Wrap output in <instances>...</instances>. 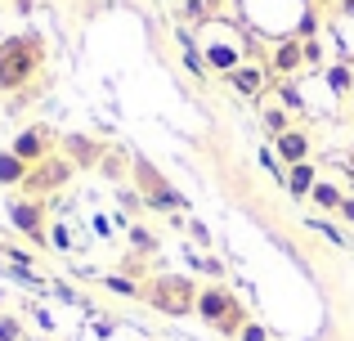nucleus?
<instances>
[{"label": "nucleus", "instance_id": "7ed1b4c3", "mask_svg": "<svg viewBox=\"0 0 354 341\" xmlns=\"http://www.w3.org/2000/svg\"><path fill=\"white\" fill-rule=\"evenodd\" d=\"M198 292H202V283L189 279V274H157V279L144 283V301L171 319L193 315L198 310Z\"/></svg>", "mask_w": 354, "mask_h": 341}, {"label": "nucleus", "instance_id": "a211bd4d", "mask_svg": "<svg viewBox=\"0 0 354 341\" xmlns=\"http://www.w3.org/2000/svg\"><path fill=\"white\" fill-rule=\"evenodd\" d=\"M130 252L135 256H153L157 252V234L144 229V225H130Z\"/></svg>", "mask_w": 354, "mask_h": 341}, {"label": "nucleus", "instance_id": "0eeeda50", "mask_svg": "<svg viewBox=\"0 0 354 341\" xmlns=\"http://www.w3.org/2000/svg\"><path fill=\"white\" fill-rule=\"evenodd\" d=\"M9 153H18V158L27 162V167H36L41 158H50V153H59V140H54V131L50 126H27V131H18L14 135V144H9Z\"/></svg>", "mask_w": 354, "mask_h": 341}, {"label": "nucleus", "instance_id": "39448f33", "mask_svg": "<svg viewBox=\"0 0 354 341\" xmlns=\"http://www.w3.org/2000/svg\"><path fill=\"white\" fill-rule=\"evenodd\" d=\"M77 175V167H72L63 153H50V158H41L32 171H27V180H23V198H50V193H59V189H68V180Z\"/></svg>", "mask_w": 354, "mask_h": 341}, {"label": "nucleus", "instance_id": "9d476101", "mask_svg": "<svg viewBox=\"0 0 354 341\" xmlns=\"http://www.w3.org/2000/svg\"><path fill=\"white\" fill-rule=\"evenodd\" d=\"M269 68H274L278 77H296V72L305 68V41H301V36H287V41H278L274 54H269Z\"/></svg>", "mask_w": 354, "mask_h": 341}, {"label": "nucleus", "instance_id": "f03ea898", "mask_svg": "<svg viewBox=\"0 0 354 341\" xmlns=\"http://www.w3.org/2000/svg\"><path fill=\"white\" fill-rule=\"evenodd\" d=\"M193 315L202 319V324L211 328V333H220V337H238L242 333V324H247V306L238 301V292L229 288V283H202V292H198V310Z\"/></svg>", "mask_w": 354, "mask_h": 341}, {"label": "nucleus", "instance_id": "f3484780", "mask_svg": "<svg viewBox=\"0 0 354 341\" xmlns=\"http://www.w3.org/2000/svg\"><path fill=\"white\" fill-rule=\"evenodd\" d=\"M108 292H117V297H130V301H144V283H135L130 274H108L104 283Z\"/></svg>", "mask_w": 354, "mask_h": 341}, {"label": "nucleus", "instance_id": "20e7f679", "mask_svg": "<svg viewBox=\"0 0 354 341\" xmlns=\"http://www.w3.org/2000/svg\"><path fill=\"white\" fill-rule=\"evenodd\" d=\"M130 180H135V193L144 198L148 211H189V202H184V193L175 189L171 180H166L162 171L153 167L148 158H130Z\"/></svg>", "mask_w": 354, "mask_h": 341}, {"label": "nucleus", "instance_id": "ddd939ff", "mask_svg": "<svg viewBox=\"0 0 354 341\" xmlns=\"http://www.w3.org/2000/svg\"><path fill=\"white\" fill-rule=\"evenodd\" d=\"M202 59H207V72H220V77L242 68V50L238 45H225V41H207L202 45Z\"/></svg>", "mask_w": 354, "mask_h": 341}, {"label": "nucleus", "instance_id": "f257e3e1", "mask_svg": "<svg viewBox=\"0 0 354 341\" xmlns=\"http://www.w3.org/2000/svg\"><path fill=\"white\" fill-rule=\"evenodd\" d=\"M45 68L41 36H5L0 41V95H23Z\"/></svg>", "mask_w": 354, "mask_h": 341}, {"label": "nucleus", "instance_id": "f8f14e48", "mask_svg": "<svg viewBox=\"0 0 354 341\" xmlns=\"http://www.w3.org/2000/svg\"><path fill=\"white\" fill-rule=\"evenodd\" d=\"M319 180H323V175H319L314 162H296V167L283 171V189L292 193L296 202H310V193H314V184H319Z\"/></svg>", "mask_w": 354, "mask_h": 341}, {"label": "nucleus", "instance_id": "b1692460", "mask_svg": "<svg viewBox=\"0 0 354 341\" xmlns=\"http://www.w3.org/2000/svg\"><path fill=\"white\" fill-rule=\"evenodd\" d=\"M5 261H14V265H32V252H23V247H5Z\"/></svg>", "mask_w": 354, "mask_h": 341}, {"label": "nucleus", "instance_id": "bb28decb", "mask_svg": "<svg viewBox=\"0 0 354 341\" xmlns=\"http://www.w3.org/2000/svg\"><path fill=\"white\" fill-rule=\"evenodd\" d=\"M301 5H310V0H301Z\"/></svg>", "mask_w": 354, "mask_h": 341}, {"label": "nucleus", "instance_id": "cd10ccee", "mask_svg": "<svg viewBox=\"0 0 354 341\" xmlns=\"http://www.w3.org/2000/svg\"><path fill=\"white\" fill-rule=\"evenodd\" d=\"M36 341H45V337H36Z\"/></svg>", "mask_w": 354, "mask_h": 341}, {"label": "nucleus", "instance_id": "393cba45", "mask_svg": "<svg viewBox=\"0 0 354 341\" xmlns=\"http://www.w3.org/2000/svg\"><path fill=\"white\" fill-rule=\"evenodd\" d=\"M341 220H346V225L354 229V193H346V202H341V211H337Z\"/></svg>", "mask_w": 354, "mask_h": 341}, {"label": "nucleus", "instance_id": "1a4fd4ad", "mask_svg": "<svg viewBox=\"0 0 354 341\" xmlns=\"http://www.w3.org/2000/svg\"><path fill=\"white\" fill-rule=\"evenodd\" d=\"M310 153H314V140H310V131H301V126H292V131H283L274 140V158L283 162V171L296 167V162H310Z\"/></svg>", "mask_w": 354, "mask_h": 341}, {"label": "nucleus", "instance_id": "6ab92c4d", "mask_svg": "<svg viewBox=\"0 0 354 341\" xmlns=\"http://www.w3.org/2000/svg\"><path fill=\"white\" fill-rule=\"evenodd\" d=\"M328 86H332V95H354V68H346V63L328 68Z\"/></svg>", "mask_w": 354, "mask_h": 341}, {"label": "nucleus", "instance_id": "5701e85b", "mask_svg": "<svg viewBox=\"0 0 354 341\" xmlns=\"http://www.w3.org/2000/svg\"><path fill=\"white\" fill-rule=\"evenodd\" d=\"M50 243H54V252H72V234L63 225H50Z\"/></svg>", "mask_w": 354, "mask_h": 341}, {"label": "nucleus", "instance_id": "dca6fc26", "mask_svg": "<svg viewBox=\"0 0 354 341\" xmlns=\"http://www.w3.org/2000/svg\"><path fill=\"white\" fill-rule=\"evenodd\" d=\"M260 126H265V135H269V140H278L283 131H292V108H283V104L265 108V113H260Z\"/></svg>", "mask_w": 354, "mask_h": 341}, {"label": "nucleus", "instance_id": "aec40b11", "mask_svg": "<svg viewBox=\"0 0 354 341\" xmlns=\"http://www.w3.org/2000/svg\"><path fill=\"white\" fill-rule=\"evenodd\" d=\"M99 171H104L108 180H126V175H130V162L121 158V153H104V162H99Z\"/></svg>", "mask_w": 354, "mask_h": 341}, {"label": "nucleus", "instance_id": "2eb2a0df", "mask_svg": "<svg viewBox=\"0 0 354 341\" xmlns=\"http://www.w3.org/2000/svg\"><path fill=\"white\" fill-rule=\"evenodd\" d=\"M310 202H314V207H319V211H332V216H337V211H341V202H346V193H341V189H337V184H332V180H328V175H323V180H319V184H314V193H310Z\"/></svg>", "mask_w": 354, "mask_h": 341}, {"label": "nucleus", "instance_id": "4468645a", "mask_svg": "<svg viewBox=\"0 0 354 341\" xmlns=\"http://www.w3.org/2000/svg\"><path fill=\"white\" fill-rule=\"evenodd\" d=\"M27 171H32V167H27L18 153H9V149L0 153V189H23Z\"/></svg>", "mask_w": 354, "mask_h": 341}, {"label": "nucleus", "instance_id": "9b49d317", "mask_svg": "<svg viewBox=\"0 0 354 341\" xmlns=\"http://www.w3.org/2000/svg\"><path fill=\"white\" fill-rule=\"evenodd\" d=\"M229 86H234L242 99H260L269 90V72L260 68V63H242V68L229 72Z\"/></svg>", "mask_w": 354, "mask_h": 341}, {"label": "nucleus", "instance_id": "423d86ee", "mask_svg": "<svg viewBox=\"0 0 354 341\" xmlns=\"http://www.w3.org/2000/svg\"><path fill=\"white\" fill-rule=\"evenodd\" d=\"M9 225L36 247H50V216H45V202L41 198H14L9 202Z\"/></svg>", "mask_w": 354, "mask_h": 341}, {"label": "nucleus", "instance_id": "a878e982", "mask_svg": "<svg viewBox=\"0 0 354 341\" xmlns=\"http://www.w3.org/2000/svg\"><path fill=\"white\" fill-rule=\"evenodd\" d=\"M319 59H323V45L310 36V41H305V63H319Z\"/></svg>", "mask_w": 354, "mask_h": 341}, {"label": "nucleus", "instance_id": "4be33fe9", "mask_svg": "<svg viewBox=\"0 0 354 341\" xmlns=\"http://www.w3.org/2000/svg\"><path fill=\"white\" fill-rule=\"evenodd\" d=\"M238 341H269V333H265V324L247 319V324H242V333H238Z\"/></svg>", "mask_w": 354, "mask_h": 341}, {"label": "nucleus", "instance_id": "6e6552de", "mask_svg": "<svg viewBox=\"0 0 354 341\" xmlns=\"http://www.w3.org/2000/svg\"><path fill=\"white\" fill-rule=\"evenodd\" d=\"M59 153L77 171H99V162H104L108 149H104V140H95V135H77V131H72V135H63V140H59Z\"/></svg>", "mask_w": 354, "mask_h": 341}, {"label": "nucleus", "instance_id": "412c9836", "mask_svg": "<svg viewBox=\"0 0 354 341\" xmlns=\"http://www.w3.org/2000/svg\"><path fill=\"white\" fill-rule=\"evenodd\" d=\"M0 341H27L23 337V319L18 315H0Z\"/></svg>", "mask_w": 354, "mask_h": 341}]
</instances>
